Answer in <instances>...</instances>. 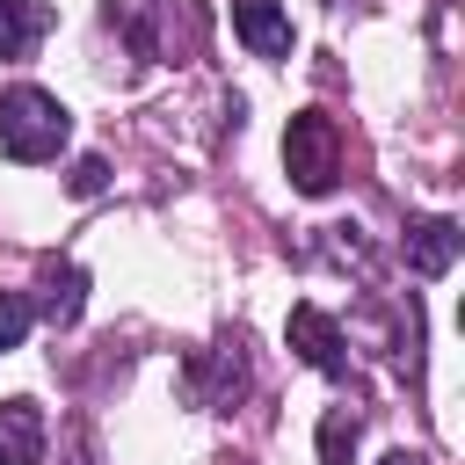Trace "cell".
Returning a JSON list of instances; mask_svg holds the SVG:
<instances>
[{
    "mask_svg": "<svg viewBox=\"0 0 465 465\" xmlns=\"http://www.w3.org/2000/svg\"><path fill=\"white\" fill-rule=\"evenodd\" d=\"M65 138H73V116H65L58 94H44V87H7L0 94V145H7V160H22V167L58 160Z\"/></svg>",
    "mask_w": 465,
    "mask_h": 465,
    "instance_id": "obj_1",
    "label": "cell"
},
{
    "mask_svg": "<svg viewBox=\"0 0 465 465\" xmlns=\"http://www.w3.org/2000/svg\"><path fill=\"white\" fill-rule=\"evenodd\" d=\"M283 167H291V182H298L305 196H327V189H334V174H341V138H334V116L298 109V116H291V131H283Z\"/></svg>",
    "mask_w": 465,
    "mask_h": 465,
    "instance_id": "obj_2",
    "label": "cell"
},
{
    "mask_svg": "<svg viewBox=\"0 0 465 465\" xmlns=\"http://www.w3.org/2000/svg\"><path fill=\"white\" fill-rule=\"evenodd\" d=\"M240 392H247V341L240 334H225V341L189 356V400L196 407H232Z\"/></svg>",
    "mask_w": 465,
    "mask_h": 465,
    "instance_id": "obj_3",
    "label": "cell"
},
{
    "mask_svg": "<svg viewBox=\"0 0 465 465\" xmlns=\"http://www.w3.org/2000/svg\"><path fill=\"white\" fill-rule=\"evenodd\" d=\"M283 334H291V349H298L312 371H327V378H349V341H341V327H334L320 305H291Z\"/></svg>",
    "mask_w": 465,
    "mask_h": 465,
    "instance_id": "obj_4",
    "label": "cell"
},
{
    "mask_svg": "<svg viewBox=\"0 0 465 465\" xmlns=\"http://www.w3.org/2000/svg\"><path fill=\"white\" fill-rule=\"evenodd\" d=\"M232 36L254 58H291V15H283V0H232Z\"/></svg>",
    "mask_w": 465,
    "mask_h": 465,
    "instance_id": "obj_5",
    "label": "cell"
},
{
    "mask_svg": "<svg viewBox=\"0 0 465 465\" xmlns=\"http://www.w3.org/2000/svg\"><path fill=\"white\" fill-rule=\"evenodd\" d=\"M0 465H44V407L0 400Z\"/></svg>",
    "mask_w": 465,
    "mask_h": 465,
    "instance_id": "obj_6",
    "label": "cell"
},
{
    "mask_svg": "<svg viewBox=\"0 0 465 465\" xmlns=\"http://www.w3.org/2000/svg\"><path fill=\"white\" fill-rule=\"evenodd\" d=\"M36 291H44V298H29V305H36L51 327H73L80 305H87V276H80L73 262H44V269H36Z\"/></svg>",
    "mask_w": 465,
    "mask_h": 465,
    "instance_id": "obj_7",
    "label": "cell"
},
{
    "mask_svg": "<svg viewBox=\"0 0 465 465\" xmlns=\"http://www.w3.org/2000/svg\"><path fill=\"white\" fill-rule=\"evenodd\" d=\"M458 247H465V240H458L450 218H414V225H407V269H414V276H443V269L458 262Z\"/></svg>",
    "mask_w": 465,
    "mask_h": 465,
    "instance_id": "obj_8",
    "label": "cell"
},
{
    "mask_svg": "<svg viewBox=\"0 0 465 465\" xmlns=\"http://www.w3.org/2000/svg\"><path fill=\"white\" fill-rule=\"evenodd\" d=\"M44 29H51L44 0H0V58H29Z\"/></svg>",
    "mask_w": 465,
    "mask_h": 465,
    "instance_id": "obj_9",
    "label": "cell"
},
{
    "mask_svg": "<svg viewBox=\"0 0 465 465\" xmlns=\"http://www.w3.org/2000/svg\"><path fill=\"white\" fill-rule=\"evenodd\" d=\"M356 436H363L356 407H349V400H341V407H327V414H320V465H349Z\"/></svg>",
    "mask_w": 465,
    "mask_h": 465,
    "instance_id": "obj_10",
    "label": "cell"
},
{
    "mask_svg": "<svg viewBox=\"0 0 465 465\" xmlns=\"http://www.w3.org/2000/svg\"><path fill=\"white\" fill-rule=\"evenodd\" d=\"M29 320H36V305H29V291H0V356H7V349H22V334H29Z\"/></svg>",
    "mask_w": 465,
    "mask_h": 465,
    "instance_id": "obj_11",
    "label": "cell"
},
{
    "mask_svg": "<svg viewBox=\"0 0 465 465\" xmlns=\"http://www.w3.org/2000/svg\"><path fill=\"white\" fill-rule=\"evenodd\" d=\"M102 182H109L102 160H80V167H73V196H102Z\"/></svg>",
    "mask_w": 465,
    "mask_h": 465,
    "instance_id": "obj_12",
    "label": "cell"
},
{
    "mask_svg": "<svg viewBox=\"0 0 465 465\" xmlns=\"http://www.w3.org/2000/svg\"><path fill=\"white\" fill-rule=\"evenodd\" d=\"M385 465H421V458H414V450H392V458H385Z\"/></svg>",
    "mask_w": 465,
    "mask_h": 465,
    "instance_id": "obj_13",
    "label": "cell"
}]
</instances>
